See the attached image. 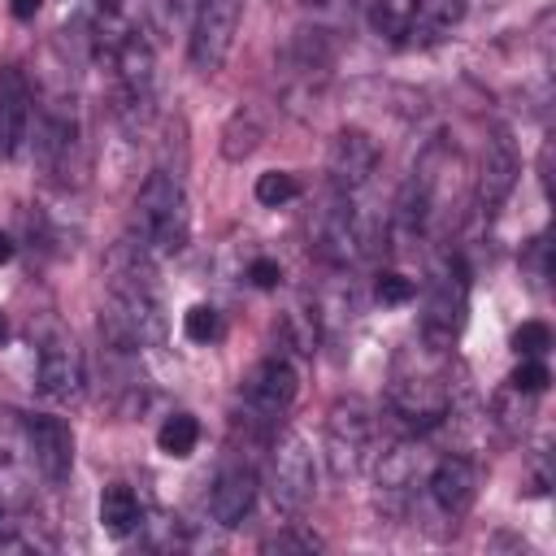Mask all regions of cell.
I'll return each instance as SVG.
<instances>
[{
  "label": "cell",
  "instance_id": "obj_4",
  "mask_svg": "<svg viewBox=\"0 0 556 556\" xmlns=\"http://www.w3.org/2000/svg\"><path fill=\"white\" fill-rule=\"evenodd\" d=\"M265 486L269 500L282 517H304L313 495H317V465H313V447L304 443V434L282 430L269 447V465H265Z\"/></svg>",
  "mask_w": 556,
  "mask_h": 556
},
{
  "label": "cell",
  "instance_id": "obj_31",
  "mask_svg": "<svg viewBox=\"0 0 556 556\" xmlns=\"http://www.w3.org/2000/svg\"><path fill=\"white\" fill-rule=\"evenodd\" d=\"M9 9H13V17H22V22H30L39 9H43V0H9Z\"/></svg>",
  "mask_w": 556,
  "mask_h": 556
},
{
  "label": "cell",
  "instance_id": "obj_8",
  "mask_svg": "<svg viewBox=\"0 0 556 556\" xmlns=\"http://www.w3.org/2000/svg\"><path fill=\"white\" fill-rule=\"evenodd\" d=\"M391 413L404 417L417 430L439 426L452 413V382L430 365H421V369L400 365L395 378H391Z\"/></svg>",
  "mask_w": 556,
  "mask_h": 556
},
{
  "label": "cell",
  "instance_id": "obj_13",
  "mask_svg": "<svg viewBox=\"0 0 556 556\" xmlns=\"http://www.w3.org/2000/svg\"><path fill=\"white\" fill-rule=\"evenodd\" d=\"M26 447H30V465L39 469L43 482L61 486L74 469V430L70 421L52 417V413H35L26 417Z\"/></svg>",
  "mask_w": 556,
  "mask_h": 556
},
{
  "label": "cell",
  "instance_id": "obj_10",
  "mask_svg": "<svg viewBox=\"0 0 556 556\" xmlns=\"http://www.w3.org/2000/svg\"><path fill=\"white\" fill-rule=\"evenodd\" d=\"M378 161H382V152H378V139H374L369 130H361V126H343V130H334L330 152H326L330 187H334L339 195H356V191H365V187L374 182V174H378Z\"/></svg>",
  "mask_w": 556,
  "mask_h": 556
},
{
  "label": "cell",
  "instance_id": "obj_6",
  "mask_svg": "<svg viewBox=\"0 0 556 556\" xmlns=\"http://www.w3.org/2000/svg\"><path fill=\"white\" fill-rule=\"evenodd\" d=\"M295 391H300L295 365H291L287 356H261V361L243 374L239 400H243L248 421H256V426H278V421L291 413Z\"/></svg>",
  "mask_w": 556,
  "mask_h": 556
},
{
  "label": "cell",
  "instance_id": "obj_33",
  "mask_svg": "<svg viewBox=\"0 0 556 556\" xmlns=\"http://www.w3.org/2000/svg\"><path fill=\"white\" fill-rule=\"evenodd\" d=\"M122 4H126V0H100V9H104V13H117Z\"/></svg>",
  "mask_w": 556,
  "mask_h": 556
},
{
  "label": "cell",
  "instance_id": "obj_18",
  "mask_svg": "<svg viewBox=\"0 0 556 556\" xmlns=\"http://www.w3.org/2000/svg\"><path fill=\"white\" fill-rule=\"evenodd\" d=\"M100 526L113 534V539H126L143 526V508H139V495L126 486V482H109L100 491Z\"/></svg>",
  "mask_w": 556,
  "mask_h": 556
},
{
  "label": "cell",
  "instance_id": "obj_22",
  "mask_svg": "<svg viewBox=\"0 0 556 556\" xmlns=\"http://www.w3.org/2000/svg\"><path fill=\"white\" fill-rule=\"evenodd\" d=\"M261 122L252 117V113H235L230 122H226V130H222V156L226 161H243V156H252L256 152V143H261Z\"/></svg>",
  "mask_w": 556,
  "mask_h": 556
},
{
  "label": "cell",
  "instance_id": "obj_12",
  "mask_svg": "<svg viewBox=\"0 0 556 556\" xmlns=\"http://www.w3.org/2000/svg\"><path fill=\"white\" fill-rule=\"evenodd\" d=\"M35 387L56 404H70L83 395V352H78L74 334H65V330L43 334L39 356H35Z\"/></svg>",
  "mask_w": 556,
  "mask_h": 556
},
{
  "label": "cell",
  "instance_id": "obj_21",
  "mask_svg": "<svg viewBox=\"0 0 556 556\" xmlns=\"http://www.w3.org/2000/svg\"><path fill=\"white\" fill-rule=\"evenodd\" d=\"M330 30H295L291 48H287V61L300 70V74H313V70H326L330 65Z\"/></svg>",
  "mask_w": 556,
  "mask_h": 556
},
{
  "label": "cell",
  "instance_id": "obj_28",
  "mask_svg": "<svg viewBox=\"0 0 556 556\" xmlns=\"http://www.w3.org/2000/svg\"><path fill=\"white\" fill-rule=\"evenodd\" d=\"M374 295H378V304H408L417 295V282L404 278V274H395V269H387V274H378Z\"/></svg>",
  "mask_w": 556,
  "mask_h": 556
},
{
  "label": "cell",
  "instance_id": "obj_29",
  "mask_svg": "<svg viewBox=\"0 0 556 556\" xmlns=\"http://www.w3.org/2000/svg\"><path fill=\"white\" fill-rule=\"evenodd\" d=\"M248 278H252V287H261V291H274V287H278V278H282V269H278V261H269V256H256V261L248 265Z\"/></svg>",
  "mask_w": 556,
  "mask_h": 556
},
{
  "label": "cell",
  "instance_id": "obj_15",
  "mask_svg": "<svg viewBox=\"0 0 556 556\" xmlns=\"http://www.w3.org/2000/svg\"><path fill=\"white\" fill-rule=\"evenodd\" d=\"M256 491H261V482H256V469H252V465H243V460L222 465L217 478H213V491H208V513H213V521L226 526V530H235V526L252 513Z\"/></svg>",
  "mask_w": 556,
  "mask_h": 556
},
{
  "label": "cell",
  "instance_id": "obj_23",
  "mask_svg": "<svg viewBox=\"0 0 556 556\" xmlns=\"http://www.w3.org/2000/svg\"><path fill=\"white\" fill-rule=\"evenodd\" d=\"M252 191H256V200H261L265 208H282V204H291V200L300 195V178H295L291 169H265Z\"/></svg>",
  "mask_w": 556,
  "mask_h": 556
},
{
  "label": "cell",
  "instance_id": "obj_17",
  "mask_svg": "<svg viewBox=\"0 0 556 556\" xmlns=\"http://www.w3.org/2000/svg\"><path fill=\"white\" fill-rule=\"evenodd\" d=\"M465 9H469V0H413L408 26H404V43L426 48V43L447 39V35L460 26Z\"/></svg>",
  "mask_w": 556,
  "mask_h": 556
},
{
  "label": "cell",
  "instance_id": "obj_20",
  "mask_svg": "<svg viewBox=\"0 0 556 556\" xmlns=\"http://www.w3.org/2000/svg\"><path fill=\"white\" fill-rule=\"evenodd\" d=\"M200 443V421L191 413H169L156 430V447L169 456V460H187Z\"/></svg>",
  "mask_w": 556,
  "mask_h": 556
},
{
  "label": "cell",
  "instance_id": "obj_14",
  "mask_svg": "<svg viewBox=\"0 0 556 556\" xmlns=\"http://www.w3.org/2000/svg\"><path fill=\"white\" fill-rule=\"evenodd\" d=\"M426 495L443 517H465L478 500V465L469 456H439L426 473Z\"/></svg>",
  "mask_w": 556,
  "mask_h": 556
},
{
  "label": "cell",
  "instance_id": "obj_3",
  "mask_svg": "<svg viewBox=\"0 0 556 556\" xmlns=\"http://www.w3.org/2000/svg\"><path fill=\"white\" fill-rule=\"evenodd\" d=\"M104 22H109V56L117 70L122 113L130 122H143L152 113V100H156V48L148 43L143 30L117 26L113 13H104Z\"/></svg>",
  "mask_w": 556,
  "mask_h": 556
},
{
  "label": "cell",
  "instance_id": "obj_30",
  "mask_svg": "<svg viewBox=\"0 0 556 556\" xmlns=\"http://www.w3.org/2000/svg\"><path fill=\"white\" fill-rule=\"evenodd\" d=\"M265 552H313V547H321L313 534H269L265 543H261Z\"/></svg>",
  "mask_w": 556,
  "mask_h": 556
},
{
  "label": "cell",
  "instance_id": "obj_26",
  "mask_svg": "<svg viewBox=\"0 0 556 556\" xmlns=\"http://www.w3.org/2000/svg\"><path fill=\"white\" fill-rule=\"evenodd\" d=\"M508 343H513L517 356H547V348H552V326L539 321V317H530V321H521V326L513 330Z\"/></svg>",
  "mask_w": 556,
  "mask_h": 556
},
{
  "label": "cell",
  "instance_id": "obj_7",
  "mask_svg": "<svg viewBox=\"0 0 556 556\" xmlns=\"http://www.w3.org/2000/svg\"><path fill=\"white\" fill-rule=\"evenodd\" d=\"M374 447V413L361 400H339L326 413V465L334 478H352L365 469Z\"/></svg>",
  "mask_w": 556,
  "mask_h": 556
},
{
  "label": "cell",
  "instance_id": "obj_24",
  "mask_svg": "<svg viewBox=\"0 0 556 556\" xmlns=\"http://www.w3.org/2000/svg\"><path fill=\"white\" fill-rule=\"evenodd\" d=\"M408 9H413V0H369V22H374L378 35H387V39H404Z\"/></svg>",
  "mask_w": 556,
  "mask_h": 556
},
{
  "label": "cell",
  "instance_id": "obj_1",
  "mask_svg": "<svg viewBox=\"0 0 556 556\" xmlns=\"http://www.w3.org/2000/svg\"><path fill=\"white\" fill-rule=\"evenodd\" d=\"M130 226H135V239L152 252V256H174L187 248L191 239V204H187V191L174 174L156 169L139 182L135 191V213H130Z\"/></svg>",
  "mask_w": 556,
  "mask_h": 556
},
{
  "label": "cell",
  "instance_id": "obj_25",
  "mask_svg": "<svg viewBox=\"0 0 556 556\" xmlns=\"http://www.w3.org/2000/svg\"><path fill=\"white\" fill-rule=\"evenodd\" d=\"M182 334L191 343H217L222 339V313L213 304H191L182 313Z\"/></svg>",
  "mask_w": 556,
  "mask_h": 556
},
{
  "label": "cell",
  "instance_id": "obj_34",
  "mask_svg": "<svg viewBox=\"0 0 556 556\" xmlns=\"http://www.w3.org/2000/svg\"><path fill=\"white\" fill-rule=\"evenodd\" d=\"M9 339V321H4V313H0V343Z\"/></svg>",
  "mask_w": 556,
  "mask_h": 556
},
{
  "label": "cell",
  "instance_id": "obj_2",
  "mask_svg": "<svg viewBox=\"0 0 556 556\" xmlns=\"http://www.w3.org/2000/svg\"><path fill=\"white\" fill-rule=\"evenodd\" d=\"M469 321V269L460 256L443 261L421 295V317H417V334L426 352H452L460 330Z\"/></svg>",
  "mask_w": 556,
  "mask_h": 556
},
{
  "label": "cell",
  "instance_id": "obj_5",
  "mask_svg": "<svg viewBox=\"0 0 556 556\" xmlns=\"http://www.w3.org/2000/svg\"><path fill=\"white\" fill-rule=\"evenodd\" d=\"M239 22H243V0H200L195 4L191 30H187V56H191L195 74L213 78L230 61Z\"/></svg>",
  "mask_w": 556,
  "mask_h": 556
},
{
  "label": "cell",
  "instance_id": "obj_16",
  "mask_svg": "<svg viewBox=\"0 0 556 556\" xmlns=\"http://www.w3.org/2000/svg\"><path fill=\"white\" fill-rule=\"evenodd\" d=\"M30 78L17 65H0V156H13L30 135Z\"/></svg>",
  "mask_w": 556,
  "mask_h": 556
},
{
  "label": "cell",
  "instance_id": "obj_11",
  "mask_svg": "<svg viewBox=\"0 0 556 556\" xmlns=\"http://www.w3.org/2000/svg\"><path fill=\"white\" fill-rule=\"evenodd\" d=\"M517 174H521V156H517L508 130H491V139L482 143L478 178H473V204L482 217H495L504 208V200L517 187Z\"/></svg>",
  "mask_w": 556,
  "mask_h": 556
},
{
  "label": "cell",
  "instance_id": "obj_32",
  "mask_svg": "<svg viewBox=\"0 0 556 556\" xmlns=\"http://www.w3.org/2000/svg\"><path fill=\"white\" fill-rule=\"evenodd\" d=\"M4 261H13V243H9V235L0 230V265H4Z\"/></svg>",
  "mask_w": 556,
  "mask_h": 556
},
{
  "label": "cell",
  "instance_id": "obj_9",
  "mask_svg": "<svg viewBox=\"0 0 556 556\" xmlns=\"http://www.w3.org/2000/svg\"><path fill=\"white\" fill-rule=\"evenodd\" d=\"M313 248L326 265L343 269V265H356L365 252H369V222L361 217V208L352 204V195H334L321 213H317V226H313Z\"/></svg>",
  "mask_w": 556,
  "mask_h": 556
},
{
  "label": "cell",
  "instance_id": "obj_35",
  "mask_svg": "<svg viewBox=\"0 0 556 556\" xmlns=\"http://www.w3.org/2000/svg\"><path fill=\"white\" fill-rule=\"evenodd\" d=\"M304 4H330V0H304Z\"/></svg>",
  "mask_w": 556,
  "mask_h": 556
},
{
  "label": "cell",
  "instance_id": "obj_27",
  "mask_svg": "<svg viewBox=\"0 0 556 556\" xmlns=\"http://www.w3.org/2000/svg\"><path fill=\"white\" fill-rule=\"evenodd\" d=\"M547 382H552V374H547V361L543 356H521V365L508 374V387L521 391V395H543Z\"/></svg>",
  "mask_w": 556,
  "mask_h": 556
},
{
  "label": "cell",
  "instance_id": "obj_19",
  "mask_svg": "<svg viewBox=\"0 0 556 556\" xmlns=\"http://www.w3.org/2000/svg\"><path fill=\"white\" fill-rule=\"evenodd\" d=\"M417 469H421V447L417 443L387 447L382 460H378V491L382 495H404L417 482Z\"/></svg>",
  "mask_w": 556,
  "mask_h": 556
}]
</instances>
